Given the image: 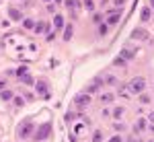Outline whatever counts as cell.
<instances>
[{
	"instance_id": "cell-1",
	"label": "cell",
	"mask_w": 154,
	"mask_h": 142,
	"mask_svg": "<svg viewBox=\"0 0 154 142\" xmlns=\"http://www.w3.org/2000/svg\"><path fill=\"white\" fill-rule=\"evenodd\" d=\"M144 89H146V78L144 76H136V78L129 80V91L132 93H144Z\"/></svg>"
},
{
	"instance_id": "cell-2",
	"label": "cell",
	"mask_w": 154,
	"mask_h": 142,
	"mask_svg": "<svg viewBox=\"0 0 154 142\" xmlns=\"http://www.w3.org/2000/svg\"><path fill=\"white\" fill-rule=\"evenodd\" d=\"M31 132H33V122H31V120H27V122L19 128V136H21V138H27Z\"/></svg>"
},
{
	"instance_id": "cell-3",
	"label": "cell",
	"mask_w": 154,
	"mask_h": 142,
	"mask_svg": "<svg viewBox=\"0 0 154 142\" xmlns=\"http://www.w3.org/2000/svg\"><path fill=\"white\" fill-rule=\"evenodd\" d=\"M49 130H51V126H49V124L41 126V128L37 130V134H35V140H45V138L49 136Z\"/></svg>"
},
{
	"instance_id": "cell-4",
	"label": "cell",
	"mask_w": 154,
	"mask_h": 142,
	"mask_svg": "<svg viewBox=\"0 0 154 142\" xmlns=\"http://www.w3.org/2000/svg\"><path fill=\"white\" fill-rule=\"evenodd\" d=\"M74 103H76L78 107H86L88 103H90V93H84V95H78L76 99H74Z\"/></svg>"
},
{
	"instance_id": "cell-5",
	"label": "cell",
	"mask_w": 154,
	"mask_h": 142,
	"mask_svg": "<svg viewBox=\"0 0 154 142\" xmlns=\"http://www.w3.org/2000/svg\"><path fill=\"white\" fill-rule=\"evenodd\" d=\"M132 39H148V31L146 29H134L132 31Z\"/></svg>"
},
{
	"instance_id": "cell-6",
	"label": "cell",
	"mask_w": 154,
	"mask_h": 142,
	"mask_svg": "<svg viewBox=\"0 0 154 142\" xmlns=\"http://www.w3.org/2000/svg\"><path fill=\"white\" fill-rule=\"evenodd\" d=\"M66 6L70 8L72 17H76V14H78V8H80V0H68V2H66Z\"/></svg>"
},
{
	"instance_id": "cell-7",
	"label": "cell",
	"mask_w": 154,
	"mask_h": 142,
	"mask_svg": "<svg viewBox=\"0 0 154 142\" xmlns=\"http://www.w3.org/2000/svg\"><path fill=\"white\" fill-rule=\"evenodd\" d=\"M37 93L41 95V97H45V99L49 97V91H47V85H45L43 80H41V83H37Z\"/></svg>"
},
{
	"instance_id": "cell-8",
	"label": "cell",
	"mask_w": 154,
	"mask_h": 142,
	"mask_svg": "<svg viewBox=\"0 0 154 142\" xmlns=\"http://www.w3.org/2000/svg\"><path fill=\"white\" fill-rule=\"evenodd\" d=\"M45 31H49V25H47L45 21H39V23H35V33H45Z\"/></svg>"
},
{
	"instance_id": "cell-9",
	"label": "cell",
	"mask_w": 154,
	"mask_h": 142,
	"mask_svg": "<svg viewBox=\"0 0 154 142\" xmlns=\"http://www.w3.org/2000/svg\"><path fill=\"white\" fill-rule=\"evenodd\" d=\"M119 97H123V99H129V97H132L129 85H121V87H119Z\"/></svg>"
},
{
	"instance_id": "cell-10",
	"label": "cell",
	"mask_w": 154,
	"mask_h": 142,
	"mask_svg": "<svg viewBox=\"0 0 154 142\" xmlns=\"http://www.w3.org/2000/svg\"><path fill=\"white\" fill-rule=\"evenodd\" d=\"M121 56H123L125 60H132V58L136 56V49H134V47H123V49H121Z\"/></svg>"
},
{
	"instance_id": "cell-11",
	"label": "cell",
	"mask_w": 154,
	"mask_h": 142,
	"mask_svg": "<svg viewBox=\"0 0 154 142\" xmlns=\"http://www.w3.org/2000/svg\"><path fill=\"white\" fill-rule=\"evenodd\" d=\"M150 17H152V8L150 6H146V8H142V14H140V19L146 23V21H150Z\"/></svg>"
},
{
	"instance_id": "cell-12",
	"label": "cell",
	"mask_w": 154,
	"mask_h": 142,
	"mask_svg": "<svg viewBox=\"0 0 154 142\" xmlns=\"http://www.w3.org/2000/svg\"><path fill=\"white\" fill-rule=\"evenodd\" d=\"M54 27H56V31H60V29L64 27V17H62V14H56V17H54Z\"/></svg>"
},
{
	"instance_id": "cell-13",
	"label": "cell",
	"mask_w": 154,
	"mask_h": 142,
	"mask_svg": "<svg viewBox=\"0 0 154 142\" xmlns=\"http://www.w3.org/2000/svg\"><path fill=\"white\" fill-rule=\"evenodd\" d=\"M101 85H103V80H101V78H95V80H93V85L88 87V91H86V93H95V91H99V89H101Z\"/></svg>"
},
{
	"instance_id": "cell-14",
	"label": "cell",
	"mask_w": 154,
	"mask_h": 142,
	"mask_svg": "<svg viewBox=\"0 0 154 142\" xmlns=\"http://www.w3.org/2000/svg\"><path fill=\"white\" fill-rule=\"evenodd\" d=\"M107 23H109V25H117V23H119V10H113V12L107 17Z\"/></svg>"
},
{
	"instance_id": "cell-15",
	"label": "cell",
	"mask_w": 154,
	"mask_h": 142,
	"mask_svg": "<svg viewBox=\"0 0 154 142\" xmlns=\"http://www.w3.org/2000/svg\"><path fill=\"white\" fill-rule=\"evenodd\" d=\"M72 33H74V29H72V25H68L64 29V41H70L72 39Z\"/></svg>"
},
{
	"instance_id": "cell-16",
	"label": "cell",
	"mask_w": 154,
	"mask_h": 142,
	"mask_svg": "<svg viewBox=\"0 0 154 142\" xmlns=\"http://www.w3.org/2000/svg\"><path fill=\"white\" fill-rule=\"evenodd\" d=\"M113 64H115V66H121V68H125V66H127V60H125L123 56H117L115 60H113Z\"/></svg>"
},
{
	"instance_id": "cell-17",
	"label": "cell",
	"mask_w": 154,
	"mask_h": 142,
	"mask_svg": "<svg viewBox=\"0 0 154 142\" xmlns=\"http://www.w3.org/2000/svg\"><path fill=\"white\" fill-rule=\"evenodd\" d=\"M103 80H105V85H115V83H117V78L113 76V74H105Z\"/></svg>"
},
{
	"instance_id": "cell-18",
	"label": "cell",
	"mask_w": 154,
	"mask_h": 142,
	"mask_svg": "<svg viewBox=\"0 0 154 142\" xmlns=\"http://www.w3.org/2000/svg\"><path fill=\"white\" fill-rule=\"evenodd\" d=\"M101 101H103V103H111V101H113V95L111 93H103L101 95Z\"/></svg>"
},
{
	"instance_id": "cell-19",
	"label": "cell",
	"mask_w": 154,
	"mask_h": 142,
	"mask_svg": "<svg viewBox=\"0 0 154 142\" xmlns=\"http://www.w3.org/2000/svg\"><path fill=\"white\" fill-rule=\"evenodd\" d=\"M82 4H84L86 10H95V2L93 0H82Z\"/></svg>"
},
{
	"instance_id": "cell-20",
	"label": "cell",
	"mask_w": 154,
	"mask_h": 142,
	"mask_svg": "<svg viewBox=\"0 0 154 142\" xmlns=\"http://www.w3.org/2000/svg\"><path fill=\"white\" fill-rule=\"evenodd\" d=\"M25 29H35V23H33V19H25Z\"/></svg>"
},
{
	"instance_id": "cell-21",
	"label": "cell",
	"mask_w": 154,
	"mask_h": 142,
	"mask_svg": "<svg viewBox=\"0 0 154 142\" xmlns=\"http://www.w3.org/2000/svg\"><path fill=\"white\" fill-rule=\"evenodd\" d=\"M138 130H146V120H138V124H136V132Z\"/></svg>"
},
{
	"instance_id": "cell-22",
	"label": "cell",
	"mask_w": 154,
	"mask_h": 142,
	"mask_svg": "<svg viewBox=\"0 0 154 142\" xmlns=\"http://www.w3.org/2000/svg\"><path fill=\"white\" fill-rule=\"evenodd\" d=\"M0 97H2L4 101H10V99H12V91H2V95H0Z\"/></svg>"
},
{
	"instance_id": "cell-23",
	"label": "cell",
	"mask_w": 154,
	"mask_h": 142,
	"mask_svg": "<svg viewBox=\"0 0 154 142\" xmlns=\"http://www.w3.org/2000/svg\"><path fill=\"white\" fill-rule=\"evenodd\" d=\"M10 17H12L14 21H19V19H21V12H19L17 8H10Z\"/></svg>"
},
{
	"instance_id": "cell-24",
	"label": "cell",
	"mask_w": 154,
	"mask_h": 142,
	"mask_svg": "<svg viewBox=\"0 0 154 142\" xmlns=\"http://www.w3.org/2000/svg\"><path fill=\"white\" fill-rule=\"evenodd\" d=\"M21 80H23V85H33V78H31L29 74H25V76H21Z\"/></svg>"
},
{
	"instance_id": "cell-25",
	"label": "cell",
	"mask_w": 154,
	"mask_h": 142,
	"mask_svg": "<svg viewBox=\"0 0 154 142\" xmlns=\"http://www.w3.org/2000/svg\"><path fill=\"white\" fill-rule=\"evenodd\" d=\"M101 140H103V134H101V132L97 130V132L93 134V142H101Z\"/></svg>"
},
{
	"instance_id": "cell-26",
	"label": "cell",
	"mask_w": 154,
	"mask_h": 142,
	"mask_svg": "<svg viewBox=\"0 0 154 142\" xmlns=\"http://www.w3.org/2000/svg\"><path fill=\"white\" fill-rule=\"evenodd\" d=\"M121 115H123V107H117L115 111H113V117H117V120H119Z\"/></svg>"
},
{
	"instance_id": "cell-27",
	"label": "cell",
	"mask_w": 154,
	"mask_h": 142,
	"mask_svg": "<svg viewBox=\"0 0 154 142\" xmlns=\"http://www.w3.org/2000/svg\"><path fill=\"white\" fill-rule=\"evenodd\" d=\"M27 74V66H21L19 70H17V76H25Z\"/></svg>"
},
{
	"instance_id": "cell-28",
	"label": "cell",
	"mask_w": 154,
	"mask_h": 142,
	"mask_svg": "<svg viewBox=\"0 0 154 142\" xmlns=\"http://www.w3.org/2000/svg\"><path fill=\"white\" fill-rule=\"evenodd\" d=\"M140 101H142V103H150V97L144 95V93H140Z\"/></svg>"
},
{
	"instance_id": "cell-29",
	"label": "cell",
	"mask_w": 154,
	"mask_h": 142,
	"mask_svg": "<svg viewBox=\"0 0 154 142\" xmlns=\"http://www.w3.org/2000/svg\"><path fill=\"white\" fill-rule=\"evenodd\" d=\"M107 31H109V27H107V25H101V27H99V33H101V35H105Z\"/></svg>"
},
{
	"instance_id": "cell-30",
	"label": "cell",
	"mask_w": 154,
	"mask_h": 142,
	"mask_svg": "<svg viewBox=\"0 0 154 142\" xmlns=\"http://www.w3.org/2000/svg\"><path fill=\"white\" fill-rule=\"evenodd\" d=\"M113 4H115L117 8H121V6H123V4H125V0H113Z\"/></svg>"
},
{
	"instance_id": "cell-31",
	"label": "cell",
	"mask_w": 154,
	"mask_h": 142,
	"mask_svg": "<svg viewBox=\"0 0 154 142\" xmlns=\"http://www.w3.org/2000/svg\"><path fill=\"white\" fill-rule=\"evenodd\" d=\"M127 142H142V140H140L138 136H129V138H127Z\"/></svg>"
},
{
	"instance_id": "cell-32",
	"label": "cell",
	"mask_w": 154,
	"mask_h": 142,
	"mask_svg": "<svg viewBox=\"0 0 154 142\" xmlns=\"http://www.w3.org/2000/svg\"><path fill=\"white\" fill-rule=\"evenodd\" d=\"M109 142H121V136H119V134H115V136H113Z\"/></svg>"
},
{
	"instance_id": "cell-33",
	"label": "cell",
	"mask_w": 154,
	"mask_h": 142,
	"mask_svg": "<svg viewBox=\"0 0 154 142\" xmlns=\"http://www.w3.org/2000/svg\"><path fill=\"white\" fill-rule=\"evenodd\" d=\"M148 120H150V122H154V113H150V115H148Z\"/></svg>"
},
{
	"instance_id": "cell-34",
	"label": "cell",
	"mask_w": 154,
	"mask_h": 142,
	"mask_svg": "<svg viewBox=\"0 0 154 142\" xmlns=\"http://www.w3.org/2000/svg\"><path fill=\"white\" fill-rule=\"evenodd\" d=\"M2 89H4V80H0V91H2Z\"/></svg>"
},
{
	"instance_id": "cell-35",
	"label": "cell",
	"mask_w": 154,
	"mask_h": 142,
	"mask_svg": "<svg viewBox=\"0 0 154 142\" xmlns=\"http://www.w3.org/2000/svg\"><path fill=\"white\" fill-rule=\"evenodd\" d=\"M148 132H152V134H154V126H150V128H148Z\"/></svg>"
},
{
	"instance_id": "cell-36",
	"label": "cell",
	"mask_w": 154,
	"mask_h": 142,
	"mask_svg": "<svg viewBox=\"0 0 154 142\" xmlns=\"http://www.w3.org/2000/svg\"><path fill=\"white\" fill-rule=\"evenodd\" d=\"M150 4H152V8H154V0H150Z\"/></svg>"
},
{
	"instance_id": "cell-37",
	"label": "cell",
	"mask_w": 154,
	"mask_h": 142,
	"mask_svg": "<svg viewBox=\"0 0 154 142\" xmlns=\"http://www.w3.org/2000/svg\"><path fill=\"white\" fill-rule=\"evenodd\" d=\"M56 2H58V4H60V2H62V0H56Z\"/></svg>"
},
{
	"instance_id": "cell-38",
	"label": "cell",
	"mask_w": 154,
	"mask_h": 142,
	"mask_svg": "<svg viewBox=\"0 0 154 142\" xmlns=\"http://www.w3.org/2000/svg\"><path fill=\"white\" fill-rule=\"evenodd\" d=\"M43 2H49V0H43Z\"/></svg>"
}]
</instances>
